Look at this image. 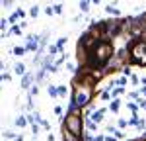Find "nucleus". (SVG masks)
Instances as JSON below:
<instances>
[{"label":"nucleus","instance_id":"obj_1","mask_svg":"<svg viewBox=\"0 0 146 141\" xmlns=\"http://www.w3.org/2000/svg\"><path fill=\"white\" fill-rule=\"evenodd\" d=\"M92 55L96 57V63H98V67H103L105 63H109L113 57V45L109 41H103L101 39L100 43L96 45V49H92Z\"/></svg>","mask_w":146,"mask_h":141},{"label":"nucleus","instance_id":"obj_2","mask_svg":"<svg viewBox=\"0 0 146 141\" xmlns=\"http://www.w3.org/2000/svg\"><path fill=\"white\" fill-rule=\"evenodd\" d=\"M64 128H68L72 133H76V135H82L84 137V133H82V128H84V120L80 116V112H68L66 116H64V124H62Z\"/></svg>","mask_w":146,"mask_h":141},{"label":"nucleus","instance_id":"obj_3","mask_svg":"<svg viewBox=\"0 0 146 141\" xmlns=\"http://www.w3.org/2000/svg\"><path fill=\"white\" fill-rule=\"evenodd\" d=\"M129 53H131V59H133V63H144V57H146V39H136L135 43L131 45L129 49Z\"/></svg>","mask_w":146,"mask_h":141},{"label":"nucleus","instance_id":"obj_4","mask_svg":"<svg viewBox=\"0 0 146 141\" xmlns=\"http://www.w3.org/2000/svg\"><path fill=\"white\" fill-rule=\"evenodd\" d=\"M72 100H74V104L78 106V108H84L88 102H92V90H90V86H84V84L76 86Z\"/></svg>","mask_w":146,"mask_h":141},{"label":"nucleus","instance_id":"obj_5","mask_svg":"<svg viewBox=\"0 0 146 141\" xmlns=\"http://www.w3.org/2000/svg\"><path fill=\"white\" fill-rule=\"evenodd\" d=\"M39 43H41V37L31 34L29 37H27V43H25V47H27V51H37V49H39Z\"/></svg>","mask_w":146,"mask_h":141},{"label":"nucleus","instance_id":"obj_6","mask_svg":"<svg viewBox=\"0 0 146 141\" xmlns=\"http://www.w3.org/2000/svg\"><path fill=\"white\" fill-rule=\"evenodd\" d=\"M62 141H82V135H76V133H72L68 128L62 126Z\"/></svg>","mask_w":146,"mask_h":141},{"label":"nucleus","instance_id":"obj_7","mask_svg":"<svg viewBox=\"0 0 146 141\" xmlns=\"http://www.w3.org/2000/svg\"><path fill=\"white\" fill-rule=\"evenodd\" d=\"M31 82H33V73H25L22 79V88H27Z\"/></svg>","mask_w":146,"mask_h":141},{"label":"nucleus","instance_id":"obj_8","mask_svg":"<svg viewBox=\"0 0 146 141\" xmlns=\"http://www.w3.org/2000/svg\"><path fill=\"white\" fill-rule=\"evenodd\" d=\"M103 114H105V108H101V110H98V112H94V114H92V120H94L96 124H100L101 117H103Z\"/></svg>","mask_w":146,"mask_h":141},{"label":"nucleus","instance_id":"obj_9","mask_svg":"<svg viewBox=\"0 0 146 141\" xmlns=\"http://www.w3.org/2000/svg\"><path fill=\"white\" fill-rule=\"evenodd\" d=\"M14 73H16V75H25V67H23V63H16V65H14Z\"/></svg>","mask_w":146,"mask_h":141},{"label":"nucleus","instance_id":"obj_10","mask_svg":"<svg viewBox=\"0 0 146 141\" xmlns=\"http://www.w3.org/2000/svg\"><path fill=\"white\" fill-rule=\"evenodd\" d=\"M47 92L51 94L53 98H56V96H58V88H55L53 84H49V86H47Z\"/></svg>","mask_w":146,"mask_h":141},{"label":"nucleus","instance_id":"obj_11","mask_svg":"<svg viewBox=\"0 0 146 141\" xmlns=\"http://www.w3.org/2000/svg\"><path fill=\"white\" fill-rule=\"evenodd\" d=\"M80 10L86 14V12L90 10V2H88V0H80Z\"/></svg>","mask_w":146,"mask_h":141},{"label":"nucleus","instance_id":"obj_12","mask_svg":"<svg viewBox=\"0 0 146 141\" xmlns=\"http://www.w3.org/2000/svg\"><path fill=\"white\" fill-rule=\"evenodd\" d=\"M25 124H29V122H27V117H16V126H18V128H23V126H25Z\"/></svg>","mask_w":146,"mask_h":141},{"label":"nucleus","instance_id":"obj_13","mask_svg":"<svg viewBox=\"0 0 146 141\" xmlns=\"http://www.w3.org/2000/svg\"><path fill=\"white\" fill-rule=\"evenodd\" d=\"M123 92H125L123 86H117V88H113V90H111V96H113V98H117L119 94H123Z\"/></svg>","mask_w":146,"mask_h":141},{"label":"nucleus","instance_id":"obj_14","mask_svg":"<svg viewBox=\"0 0 146 141\" xmlns=\"http://www.w3.org/2000/svg\"><path fill=\"white\" fill-rule=\"evenodd\" d=\"M119 100H117V98H115V100H113L111 104H109V110H111V112H119Z\"/></svg>","mask_w":146,"mask_h":141},{"label":"nucleus","instance_id":"obj_15","mask_svg":"<svg viewBox=\"0 0 146 141\" xmlns=\"http://www.w3.org/2000/svg\"><path fill=\"white\" fill-rule=\"evenodd\" d=\"M86 120H88V122H86V124H88V129H90V131H96V128H98V124H96V122H94L92 117H86Z\"/></svg>","mask_w":146,"mask_h":141},{"label":"nucleus","instance_id":"obj_16","mask_svg":"<svg viewBox=\"0 0 146 141\" xmlns=\"http://www.w3.org/2000/svg\"><path fill=\"white\" fill-rule=\"evenodd\" d=\"M105 10H107V14H113V16H119V14H121V12L117 10V8H115V6H111V4H109V6H107V8H105Z\"/></svg>","mask_w":146,"mask_h":141},{"label":"nucleus","instance_id":"obj_17","mask_svg":"<svg viewBox=\"0 0 146 141\" xmlns=\"http://www.w3.org/2000/svg\"><path fill=\"white\" fill-rule=\"evenodd\" d=\"M25 51H27V47H16V49H14V55H18V57H22V55L25 53Z\"/></svg>","mask_w":146,"mask_h":141},{"label":"nucleus","instance_id":"obj_18","mask_svg":"<svg viewBox=\"0 0 146 141\" xmlns=\"http://www.w3.org/2000/svg\"><path fill=\"white\" fill-rule=\"evenodd\" d=\"M64 45H66V37L62 35V37H58V41H56V47H58V49H62Z\"/></svg>","mask_w":146,"mask_h":141},{"label":"nucleus","instance_id":"obj_19","mask_svg":"<svg viewBox=\"0 0 146 141\" xmlns=\"http://www.w3.org/2000/svg\"><path fill=\"white\" fill-rule=\"evenodd\" d=\"M31 133H33V137H37V133H39V126H37V122L31 124Z\"/></svg>","mask_w":146,"mask_h":141},{"label":"nucleus","instance_id":"obj_20","mask_svg":"<svg viewBox=\"0 0 146 141\" xmlns=\"http://www.w3.org/2000/svg\"><path fill=\"white\" fill-rule=\"evenodd\" d=\"M58 51H60V49H58L56 45H51V47H49V55H53V57H55V55L58 53Z\"/></svg>","mask_w":146,"mask_h":141},{"label":"nucleus","instance_id":"obj_21","mask_svg":"<svg viewBox=\"0 0 146 141\" xmlns=\"http://www.w3.org/2000/svg\"><path fill=\"white\" fill-rule=\"evenodd\" d=\"M10 34H14V35H20V34H22V28H18V26H12Z\"/></svg>","mask_w":146,"mask_h":141},{"label":"nucleus","instance_id":"obj_22","mask_svg":"<svg viewBox=\"0 0 146 141\" xmlns=\"http://www.w3.org/2000/svg\"><path fill=\"white\" fill-rule=\"evenodd\" d=\"M45 14H47V16H53V14H55V6H47Z\"/></svg>","mask_w":146,"mask_h":141},{"label":"nucleus","instance_id":"obj_23","mask_svg":"<svg viewBox=\"0 0 146 141\" xmlns=\"http://www.w3.org/2000/svg\"><path fill=\"white\" fill-rule=\"evenodd\" d=\"M37 14H39V8H37V6H33V8L29 10V16H31V18H35Z\"/></svg>","mask_w":146,"mask_h":141},{"label":"nucleus","instance_id":"obj_24","mask_svg":"<svg viewBox=\"0 0 146 141\" xmlns=\"http://www.w3.org/2000/svg\"><path fill=\"white\" fill-rule=\"evenodd\" d=\"M66 94V86L62 84V86H58V96H64Z\"/></svg>","mask_w":146,"mask_h":141},{"label":"nucleus","instance_id":"obj_25","mask_svg":"<svg viewBox=\"0 0 146 141\" xmlns=\"http://www.w3.org/2000/svg\"><path fill=\"white\" fill-rule=\"evenodd\" d=\"M101 98H103V100H109V98H111V90H105V92L101 94Z\"/></svg>","mask_w":146,"mask_h":141},{"label":"nucleus","instance_id":"obj_26","mask_svg":"<svg viewBox=\"0 0 146 141\" xmlns=\"http://www.w3.org/2000/svg\"><path fill=\"white\" fill-rule=\"evenodd\" d=\"M8 26H10V20H2V22H0V28H2V30H6Z\"/></svg>","mask_w":146,"mask_h":141},{"label":"nucleus","instance_id":"obj_27","mask_svg":"<svg viewBox=\"0 0 146 141\" xmlns=\"http://www.w3.org/2000/svg\"><path fill=\"white\" fill-rule=\"evenodd\" d=\"M125 84H127V77H123V79L117 81V86H125Z\"/></svg>","mask_w":146,"mask_h":141},{"label":"nucleus","instance_id":"obj_28","mask_svg":"<svg viewBox=\"0 0 146 141\" xmlns=\"http://www.w3.org/2000/svg\"><path fill=\"white\" fill-rule=\"evenodd\" d=\"M4 137H6V139H12V137H14V133H12L10 129H6V131H4Z\"/></svg>","mask_w":146,"mask_h":141},{"label":"nucleus","instance_id":"obj_29","mask_svg":"<svg viewBox=\"0 0 146 141\" xmlns=\"http://www.w3.org/2000/svg\"><path fill=\"white\" fill-rule=\"evenodd\" d=\"M121 70H123V75H125V77H131V69H129V67H123Z\"/></svg>","mask_w":146,"mask_h":141},{"label":"nucleus","instance_id":"obj_30","mask_svg":"<svg viewBox=\"0 0 146 141\" xmlns=\"http://www.w3.org/2000/svg\"><path fill=\"white\" fill-rule=\"evenodd\" d=\"M127 126H129L127 120H119V128H127Z\"/></svg>","mask_w":146,"mask_h":141},{"label":"nucleus","instance_id":"obj_31","mask_svg":"<svg viewBox=\"0 0 146 141\" xmlns=\"http://www.w3.org/2000/svg\"><path fill=\"white\" fill-rule=\"evenodd\" d=\"M62 12V4H56L55 6V14H60Z\"/></svg>","mask_w":146,"mask_h":141},{"label":"nucleus","instance_id":"obj_32","mask_svg":"<svg viewBox=\"0 0 146 141\" xmlns=\"http://www.w3.org/2000/svg\"><path fill=\"white\" fill-rule=\"evenodd\" d=\"M136 102H138V106H140V108H146V100H142V98H138Z\"/></svg>","mask_w":146,"mask_h":141},{"label":"nucleus","instance_id":"obj_33","mask_svg":"<svg viewBox=\"0 0 146 141\" xmlns=\"http://www.w3.org/2000/svg\"><path fill=\"white\" fill-rule=\"evenodd\" d=\"M94 141H105V135H94Z\"/></svg>","mask_w":146,"mask_h":141},{"label":"nucleus","instance_id":"obj_34","mask_svg":"<svg viewBox=\"0 0 146 141\" xmlns=\"http://www.w3.org/2000/svg\"><path fill=\"white\" fill-rule=\"evenodd\" d=\"M55 114H56V116H62V108H60V106H56V108H55Z\"/></svg>","mask_w":146,"mask_h":141},{"label":"nucleus","instance_id":"obj_35","mask_svg":"<svg viewBox=\"0 0 146 141\" xmlns=\"http://www.w3.org/2000/svg\"><path fill=\"white\" fill-rule=\"evenodd\" d=\"M37 92H39V88H37V86H35V84H33V86H31V92H29V94H33V96H35V94H37Z\"/></svg>","mask_w":146,"mask_h":141},{"label":"nucleus","instance_id":"obj_36","mask_svg":"<svg viewBox=\"0 0 146 141\" xmlns=\"http://www.w3.org/2000/svg\"><path fill=\"white\" fill-rule=\"evenodd\" d=\"M2 81L8 82V81H10V75H8V73H4V75H2Z\"/></svg>","mask_w":146,"mask_h":141},{"label":"nucleus","instance_id":"obj_37","mask_svg":"<svg viewBox=\"0 0 146 141\" xmlns=\"http://www.w3.org/2000/svg\"><path fill=\"white\" fill-rule=\"evenodd\" d=\"M2 6H12V0H2Z\"/></svg>","mask_w":146,"mask_h":141},{"label":"nucleus","instance_id":"obj_38","mask_svg":"<svg viewBox=\"0 0 146 141\" xmlns=\"http://www.w3.org/2000/svg\"><path fill=\"white\" fill-rule=\"evenodd\" d=\"M105 141H117V139H115V137H111V135H107V137H105Z\"/></svg>","mask_w":146,"mask_h":141},{"label":"nucleus","instance_id":"obj_39","mask_svg":"<svg viewBox=\"0 0 146 141\" xmlns=\"http://www.w3.org/2000/svg\"><path fill=\"white\" fill-rule=\"evenodd\" d=\"M47 141H55V137L53 135H47Z\"/></svg>","mask_w":146,"mask_h":141},{"label":"nucleus","instance_id":"obj_40","mask_svg":"<svg viewBox=\"0 0 146 141\" xmlns=\"http://www.w3.org/2000/svg\"><path fill=\"white\" fill-rule=\"evenodd\" d=\"M14 141H23V137H22V135H18V137H16Z\"/></svg>","mask_w":146,"mask_h":141},{"label":"nucleus","instance_id":"obj_41","mask_svg":"<svg viewBox=\"0 0 146 141\" xmlns=\"http://www.w3.org/2000/svg\"><path fill=\"white\" fill-rule=\"evenodd\" d=\"M140 82H142V84H146V77H142V81H140Z\"/></svg>","mask_w":146,"mask_h":141},{"label":"nucleus","instance_id":"obj_42","mask_svg":"<svg viewBox=\"0 0 146 141\" xmlns=\"http://www.w3.org/2000/svg\"><path fill=\"white\" fill-rule=\"evenodd\" d=\"M92 2H94V4H100V0H92Z\"/></svg>","mask_w":146,"mask_h":141},{"label":"nucleus","instance_id":"obj_43","mask_svg":"<svg viewBox=\"0 0 146 141\" xmlns=\"http://www.w3.org/2000/svg\"><path fill=\"white\" fill-rule=\"evenodd\" d=\"M142 92H144V96H146V86H144V88H142Z\"/></svg>","mask_w":146,"mask_h":141},{"label":"nucleus","instance_id":"obj_44","mask_svg":"<svg viewBox=\"0 0 146 141\" xmlns=\"http://www.w3.org/2000/svg\"><path fill=\"white\" fill-rule=\"evenodd\" d=\"M144 34H146V32H144Z\"/></svg>","mask_w":146,"mask_h":141}]
</instances>
